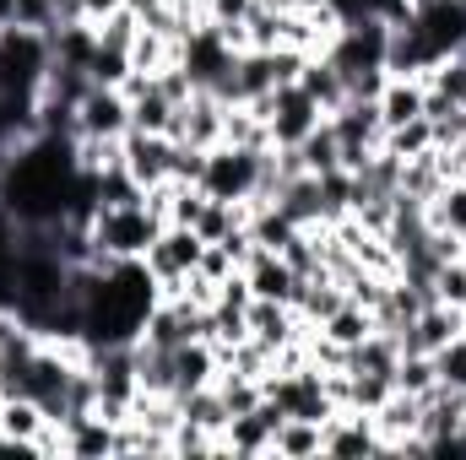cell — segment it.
Segmentation results:
<instances>
[{"instance_id":"4","label":"cell","mask_w":466,"mask_h":460,"mask_svg":"<svg viewBox=\"0 0 466 460\" xmlns=\"http://www.w3.org/2000/svg\"><path fill=\"white\" fill-rule=\"evenodd\" d=\"M157 233H163V217L147 201H136V206H98L93 223H87V238H93L98 260H147Z\"/></svg>"},{"instance_id":"3","label":"cell","mask_w":466,"mask_h":460,"mask_svg":"<svg viewBox=\"0 0 466 460\" xmlns=\"http://www.w3.org/2000/svg\"><path fill=\"white\" fill-rule=\"evenodd\" d=\"M266 152H271V146H238V141L207 146L201 190H207L212 201H228V206L260 201V190H266Z\"/></svg>"},{"instance_id":"33","label":"cell","mask_w":466,"mask_h":460,"mask_svg":"<svg viewBox=\"0 0 466 460\" xmlns=\"http://www.w3.org/2000/svg\"><path fill=\"white\" fill-rule=\"evenodd\" d=\"M125 5H130V0H82V16H87V22H109Z\"/></svg>"},{"instance_id":"19","label":"cell","mask_w":466,"mask_h":460,"mask_svg":"<svg viewBox=\"0 0 466 460\" xmlns=\"http://www.w3.org/2000/svg\"><path fill=\"white\" fill-rule=\"evenodd\" d=\"M119 445V423L98 417V412H82L66 423V455L71 460H109Z\"/></svg>"},{"instance_id":"21","label":"cell","mask_w":466,"mask_h":460,"mask_svg":"<svg viewBox=\"0 0 466 460\" xmlns=\"http://www.w3.org/2000/svg\"><path fill=\"white\" fill-rule=\"evenodd\" d=\"M49 412L33 401V395H0V434L11 450H33V439L44 434Z\"/></svg>"},{"instance_id":"28","label":"cell","mask_w":466,"mask_h":460,"mask_svg":"<svg viewBox=\"0 0 466 460\" xmlns=\"http://www.w3.org/2000/svg\"><path fill=\"white\" fill-rule=\"evenodd\" d=\"M396 390H407V395H429L434 385H440V368H434V352H401V363H396Z\"/></svg>"},{"instance_id":"30","label":"cell","mask_w":466,"mask_h":460,"mask_svg":"<svg viewBox=\"0 0 466 460\" xmlns=\"http://www.w3.org/2000/svg\"><path fill=\"white\" fill-rule=\"evenodd\" d=\"M434 368H440V385H451V390L466 395V336L440 346V352H434Z\"/></svg>"},{"instance_id":"29","label":"cell","mask_w":466,"mask_h":460,"mask_svg":"<svg viewBox=\"0 0 466 460\" xmlns=\"http://www.w3.org/2000/svg\"><path fill=\"white\" fill-rule=\"evenodd\" d=\"M299 157H304V168H309V174H337V168H342V146H337L331 119H326V125H320L304 146H299Z\"/></svg>"},{"instance_id":"5","label":"cell","mask_w":466,"mask_h":460,"mask_svg":"<svg viewBox=\"0 0 466 460\" xmlns=\"http://www.w3.org/2000/svg\"><path fill=\"white\" fill-rule=\"evenodd\" d=\"M49 65H55L49 33H33V27H5V33H0V93L38 98Z\"/></svg>"},{"instance_id":"11","label":"cell","mask_w":466,"mask_h":460,"mask_svg":"<svg viewBox=\"0 0 466 460\" xmlns=\"http://www.w3.org/2000/svg\"><path fill=\"white\" fill-rule=\"evenodd\" d=\"M238 271H244V282H249V293H255V298L299 304V293H304V276L293 271V260H288L282 249H266V244H255V249H249V260H244Z\"/></svg>"},{"instance_id":"17","label":"cell","mask_w":466,"mask_h":460,"mask_svg":"<svg viewBox=\"0 0 466 460\" xmlns=\"http://www.w3.org/2000/svg\"><path fill=\"white\" fill-rule=\"evenodd\" d=\"M320 455H385V439L369 412H337L320 434Z\"/></svg>"},{"instance_id":"18","label":"cell","mask_w":466,"mask_h":460,"mask_svg":"<svg viewBox=\"0 0 466 460\" xmlns=\"http://www.w3.org/2000/svg\"><path fill=\"white\" fill-rule=\"evenodd\" d=\"M461 315L466 309H451V304H423L418 315H412V325L401 331V352H440L445 342H456L461 336Z\"/></svg>"},{"instance_id":"6","label":"cell","mask_w":466,"mask_h":460,"mask_svg":"<svg viewBox=\"0 0 466 460\" xmlns=\"http://www.w3.org/2000/svg\"><path fill=\"white\" fill-rule=\"evenodd\" d=\"M260 109V119H266V141L271 146H304L320 125H326V115H320V104L299 87V82H288V87H277L266 104H255Z\"/></svg>"},{"instance_id":"31","label":"cell","mask_w":466,"mask_h":460,"mask_svg":"<svg viewBox=\"0 0 466 460\" xmlns=\"http://www.w3.org/2000/svg\"><path fill=\"white\" fill-rule=\"evenodd\" d=\"M16 27L55 33V0H16Z\"/></svg>"},{"instance_id":"14","label":"cell","mask_w":466,"mask_h":460,"mask_svg":"<svg viewBox=\"0 0 466 460\" xmlns=\"http://www.w3.org/2000/svg\"><path fill=\"white\" fill-rule=\"evenodd\" d=\"M168 368H174V401H179V395H190V390L218 385V374H223V352L207 342V336H190V342L168 346Z\"/></svg>"},{"instance_id":"24","label":"cell","mask_w":466,"mask_h":460,"mask_svg":"<svg viewBox=\"0 0 466 460\" xmlns=\"http://www.w3.org/2000/svg\"><path fill=\"white\" fill-rule=\"evenodd\" d=\"M374 331H380V325H374V309H363V304H352V298L337 309V315H326V320L315 325V336H326V342L348 346V352L363 342V336H374Z\"/></svg>"},{"instance_id":"9","label":"cell","mask_w":466,"mask_h":460,"mask_svg":"<svg viewBox=\"0 0 466 460\" xmlns=\"http://www.w3.org/2000/svg\"><path fill=\"white\" fill-rule=\"evenodd\" d=\"M71 135H98V141H125L130 135V98L125 87H87L76 98V125Z\"/></svg>"},{"instance_id":"34","label":"cell","mask_w":466,"mask_h":460,"mask_svg":"<svg viewBox=\"0 0 466 460\" xmlns=\"http://www.w3.org/2000/svg\"><path fill=\"white\" fill-rule=\"evenodd\" d=\"M16 27V0H0V33Z\"/></svg>"},{"instance_id":"13","label":"cell","mask_w":466,"mask_h":460,"mask_svg":"<svg viewBox=\"0 0 466 460\" xmlns=\"http://www.w3.org/2000/svg\"><path fill=\"white\" fill-rule=\"evenodd\" d=\"M244 331H249V342L271 346V352H282V346H293V342L309 336V325L299 320V309H293V304H277V298H249Z\"/></svg>"},{"instance_id":"1","label":"cell","mask_w":466,"mask_h":460,"mask_svg":"<svg viewBox=\"0 0 466 460\" xmlns=\"http://www.w3.org/2000/svg\"><path fill=\"white\" fill-rule=\"evenodd\" d=\"M0 206L22 223V228H38V223H93L98 201H93V179L82 174V157H76V135H33L11 152V168H5V185H0Z\"/></svg>"},{"instance_id":"35","label":"cell","mask_w":466,"mask_h":460,"mask_svg":"<svg viewBox=\"0 0 466 460\" xmlns=\"http://www.w3.org/2000/svg\"><path fill=\"white\" fill-rule=\"evenodd\" d=\"M5 168H11V146L0 141V185H5Z\"/></svg>"},{"instance_id":"2","label":"cell","mask_w":466,"mask_h":460,"mask_svg":"<svg viewBox=\"0 0 466 460\" xmlns=\"http://www.w3.org/2000/svg\"><path fill=\"white\" fill-rule=\"evenodd\" d=\"M342 76H348V93L352 98H374L390 76L385 55H390V22L380 11H348L342 27L331 33V44L320 49Z\"/></svg>"},{"instance_id":"22","label":"cell","mask_w":466,"mask_h":460,"mask_svg":"<svg viewBox=\"0 0 466 460\" xmlns=\"http://www.w3.org/2000/svg\"><path fill=\"white\" fill-rule=\"evenodd\" d=\"M423 217H429V228H440V233H451V238L466 244V179L461 174H451L440 185V195L423 206Z\"/></svg>"},{"instance_id":"27","label":"cell","mask_w":466,"mask_h":460,"mask_svg":"<svg viewBox=\"0 0 466 460\" xmlns=\"http://www.w3.org/2000/svg\"><path fill=\"white\" fill-rule=\"evenodd\" d=\"M16 265H22V223L0 206V298L5 304L16 293Z\"/></svg>"},{"instance_id":"15","label":"cell","mask_w":466,"mask_h":460,"mask_svg":"<svg viewBox=\"0 0 466 460\" xmlns=\"http://www.w3.org/2000/svg\"><path fill=\"white\" fill-rule=\"evenodd\" d=\"M374 109H380V125H385V130H396V125H407V119H423L429 115V82L412 76V71H390L385 87L374 93Z\"/></svg>"},{"instance_id":"23","label":"cell","mask_w":466,"mask_h":460,"mask_svg":"<svg viewBox=\"0 0 466 460\" xmlns=\"http://www.w3.org/2000/svg\"><path fill=\"white\" fill-rule=\"evenodd\" d=\"M320 434L326 423H304V417H282L271 434V455L277 460H315L320 455Z\"/></svg>"},{"instance_id":"26","label":"cell","mask_w":466,"mask_h":460,"mask_svg":"<svg viewBox=\"0 0 466 460\" xmlns=\"http://www.w3.org/2000/svg\"><path fill=\"white\" fill-rule=\"evenodd\" d=\"M385 152L390 157H423V152H434V119H407V125H396V130H385Z\"/></svg>"},{"instance_id":"32","label":"cell","mask_w":466,"mask_h":460,"mask_svg":"<svg viewBox=\"0 0 466 460\" xmlns=\"http://www.w3.org/2000/svg\"><path fill=\"white\" fill-rule=\"evenodd\" d=\"M196 271H201L207 282H218V287H223V282H228L233 271H238V260H233V255L223 249V244H207V255H201V265H196Z\"/></svg>"},{"instance_id":"8","label":"cell","mask_w":466,"mask_h":460,"mask_svg":"<svg viewBox=\"0 0 466 460\" xmlns=\"http://www.w3.org/2000/svg\"><path fill=\"white\" fill-rule=\"evenodd\" d=\"M201 255H207V238H201V233L179 228V223H163L157 244L147 249V271L157 276L163 293H179V287L190 282V271L201 265Z\"/></svg>"},{"instance_id":"7","label":"cell","mask_w":466,"mask_h":460,"mask_svg":"<svg viewBox=\"0 0 466 460\" xmlns=\"http://www.w3.org/2000/svg\"><path fill=\"white\" fill-rule=\"evenodd\" d=\"M407 27L418 33V44L429 49V60H451L466 49V0H418Z\"/></svg>"},{"instance_id":"10","label":"cell","mask_w":466,"mask_h":460,"mask_svg":"<svg viewBox=\"0 0 466 460\" xmlns=\"http://www.w3.org/2000/svg\"><path fill=\"white\" fill-rule=\"evenodd\" d=\"M174 152L179 141L174 135H157V130H130L125 135V174L141 185V190H157L174 179Z\"/></svg>"},{"instance_id":"12","label":"cell","mask_w":466,"mask_h":460,"mask_svg":"<svg viewBox=\"0 0 466 460\" xmlns=\"http://www.w3.org/2000/svg\"><path fill=\"white\" fill-rule=\"evenodd\" d=\"M223 130H228V104L218 98V93H207V87H196L185 104H179V115H174V141H185V146H218L223 141Z\"/></svg>"},{"instance_id":"20","label":"cell","mask_w":466,"mask_h":460,"mask_svg":"<svg viewBox=\"0 0 466 460\" xmlns=\"http://www.w3.org/2000/svg\"><path fill=\"white\" fill-rule=\"evenodd\" d=\"M299 87H304V93H309V98L320 104V115H326V119L342 115V109L352 104L348 76H342V71H337V65H331L326 55H309V60H304V71H299Z\"/></svg>"},{"instance_id":"16","label":"cell","mask_w":466,"mask_h":460,"mask_svg":"<svg viewBox=\"0 0 466 460\" xmlns=\"http://www.w3.org/2000/svg\"><path fill=\"white\" fill-rule=\"evenodd\" d=\"M277 423H282V412H277V401H260L255 412H238L228 417V428H223V455H271V434H277Z\"/></svg>"},{"instance_id":"25","label":"cell","mask_w":466,"mask_h":460,"mask_svg":"<svg viewBox=\"0 0 466 460\" xmlns=\"http://www.w3.org/2000/svg\"><path fill=\"white\" fill-rule=\"evenodd\" d=\"M429 298L434 304H451V309H466V255H451L429 271Z\"/></svg>"}]
</instances>
